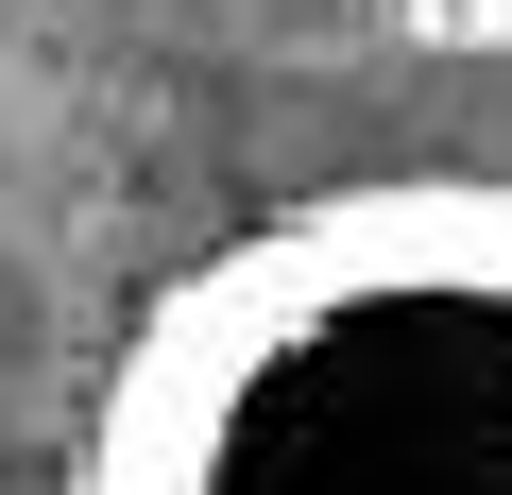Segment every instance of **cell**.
<instances>
[{
	"instance_id": "6da1fadb",
	"label": "cell",
	"mask_w": 512,
	"mask_h": 495,
	"mask_svg": "<svg viewBox=\"0 0 512 495\" xmlns=\"http://www.w3.org/2000/svg\"><path fill=\"white\" fill-rule=\"evenodd\" d=\"M427 35H512V0H410Z\"/></svg>"
}]
</instances>
